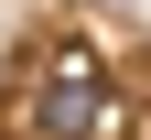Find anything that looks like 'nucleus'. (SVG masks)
<instances>
[{
  "label": "nucleus",
  "mask_w": 151,
  "mask_h": 140,
  "mask_svg": "<svg viewBox=\"0 0 151 140\" xmlns=\"http://www.w3.org/2000/svg\"><path fill=\"white\" fill-rule=\"evenodd\" d=\"M119 118H129V75L108 65L97 32H43L22 54V97H11L22 140H119Z\"/></svg>",
  "instance_id": "1"
}]
</instances>
